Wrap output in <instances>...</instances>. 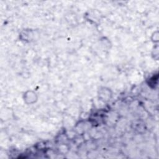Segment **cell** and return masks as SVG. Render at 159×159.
<instances>
[{
    "instance_id": "6da1fadb",
    "label": "cell",
    "mask_w": 159,
    "mask_h": 159,
    "mask_svg": "<svg viewBox=\"0 0 159 159\" xmlns=\"http://www.w3.org/2000/svg\"><path fill=\"white\" fill-rule=\"evenodd\" d=\"M24 101L27 104H33L37 100V96L35 93L33 91H28L24 94Z\"/></svg>"
},
{
    "instance_id": "7a4b0ae2",
    "label": "cell",
    "mask_w": 159,
    "mask_h": 159,
    "mask_svg": "<svg viewBox=\"0 0 159 159\" xmlns=\"http://www.w3.org/2000/svg\"><path fill=\"white\" fill-rule=\"evenodd\" d=\"M99 97L103 101H108L110 100L111 97V93L110 92L109 89L106 88H103L101 89L99 91Z\"/></svg>"
},
{
    "instance_id": "3957f363",
    "label": "cell",
    "mask_w": 159,
    "mask_h": 159,
    "mask_svg": "<svg viewBox=\"0 0 159 159\" xmlns=\"http://www.w3.org/2000/svg\"><path fill=\"white\" fill-rule=\"evenodd\" d=\"M153 38L152 39V41L154 43H157L158 42V31L155 32L153 34Z\"/></svg>"
}]
</instances>
